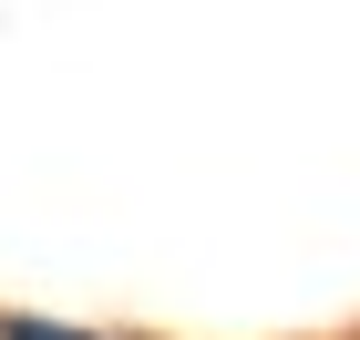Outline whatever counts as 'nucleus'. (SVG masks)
Masks as SVG:
<instances>
[{"label":"nucleus","instance_id":"1","mask_svg":"<svg viewBox=\"0 0 360 340\" xmlns=\"http://www.w3.org/2000/svg\"><path fill=\"white\" fill-rule=\"evenodd\" d=\"M11 340H72V330H41V320H21V330H11Z\"/></svg>","mask_w":360,"mask_h":340}]
</instances>
